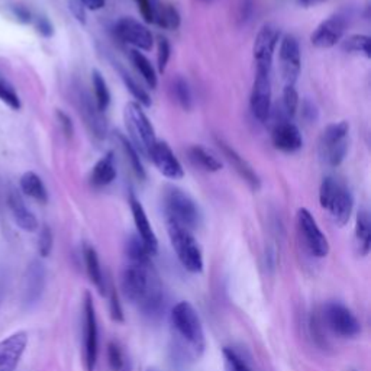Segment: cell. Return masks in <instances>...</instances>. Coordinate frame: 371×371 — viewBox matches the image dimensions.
Wrapping results in <instances>:
<instances>
[{"instance_id": "obj_1", "label": "cell", "mask_w": 371, "mask_h": 371, "mask_svg": "<svg viewBox=\"0 0 371 371\" xmlns=\"http://www.w3.org/2000/svg\"><path fill=\"white\" fill-rule=\"evenodd\" d=\"M122 293L140 311L155 318L164 309V293L158 276L148 263H129L122 271Z\"/></svg>"}, {"instance_id": "obj_2", "label": "cell", "mask_w": 371, "mask_h": 371, "mask_svg": "<svg viewBox=\"0 0 371 371\" xmlns=\"http://www.w3.org/2000/svg\"><path fill=\"white\" fill-rule=\"evenodd\" d=\"M171 324L177 335L194 357H201L206 348V337L199 314L189 302H179L171 311Z\"/></svg>"}, {"instance_id": "obj_3", "label": "cell", "mask_w": 371, "mask_h": 371, "mask_svg": "<svg viewBox=\"0 0 371 371\" xmlns=\"http://www.w3.org/2000/svg\"><path fill=\"white\" fill-rule=\"evenodd\" d=\"M319 203L328 210L338 227L348 224L354 209V197L347 184L333 177H325L319 188Z\"/></svg>"}, {"instance_id": "obj_4", "label": "cell", "mask_w": 371, "mask_h": 371, "mask_svg": "<svg viewBox=\"0 0 371 371\" xmlns=\"http://www.w3.org/2000/svg\"><path fill=\"white\" fill-rule=\"evenodd\" d=\"M164 212L167 222L194 231L199 228L202 215L193 197L177 186H167L164 189Z\"/></svg>"}, {"instance_id": "obj_5", "label": "cell", "mask_w": 371, "mask_h": 371, "mask_svg": "<svg viewBox=\"0 0 371 371\" xmlns=\"http://www.w3.org/2000/svg\"><path fill=\"white\" fill-rule=\"evenodd\" d=\"M123 120L131 137V142L137 148L140 155L150 157L154 144L157 142L155 129L144 107L137 102H128L123 109Z\"/></svg>"}, {"instance_id": "obj_6", "label": "cell", "mask_w": 371, "mask_h": 371, "mask_svg": "<svg viewBox=\"0 0 371 371\" xmlns=\"http://www.w3.org/2000/svg\"><path fill=\"white\" fill-rule=\"evenodd\" d=\"M167 232L172 250H175L181 266L190 273H202L203 255L193 232L188 228L172 224V222H167Z\"/></svg>"}, {"instance_id": "obj_7", "label": "cell", "mask_w": 371, "mask_h": 371, "mask_svg": "<svg viewBox=\"0 0 371 371\" xmlns=\"http://www.w3.org/2000/svg\"><path fill=\"white\" fill-rule=\"evenodd\" d=\"M350 123L347 120L333 122L328 125L319 138V157L331 167L337 168L342 164L348 153Z\"/></svg>"}, {"instance_id": "obj_8", "label": "cell", "mask_w": 371, "mask_h": 371, "mask_svg": "<svg viewBox=\"0 0 371 371\" xmlns=\"http://www.w3.org/2000/svg\"><path fill=\"white\" fill-rule=\"evenodd\" d=\"M320 322L341 338H355L361 332L360 320L347 306L338 302H329L322 306Z\"/></svg>"}, {"instance_id": "obj_9", "label": "cell", "mask_w": 371, "mask_h": 371, "mask_svg": "<svg viewBox=\"0 0 371 371\" xmlns=\"http://www.w3.org/2000/svg\"><path fill=\"white\" fill-rule=\"evenodd\" d=\"M296 225L305 248L316 258H324L329 254V241L319 228L316 219L306 207H300L296 214Z\"/></svg>"}, {"instance_id": "obj_10", "label": "cell", "mask_w": 371, "mask_h": 371, "mask_svg": "<svg viewBox=\"0 0 371 371\" xmlns=\"http://www.w3.org/2000/svg\"><path fill=\"white\" fill-rule=\"evenodd\" d=\"M279 40L280 31L276 27H273V25L267 23L258 31L253 47L255 71L271 73Z\"/></svg>"}, {"instance_id": "obj_11", "label": "cell", "mask_w": 371, "mask_h": 371, "mask_svg": "<svg viewBox=\"0 0 371 371\" xmlns=\"http://www.w3.org/2000/svg\"><path fill=\"white\" fill-rule=\"evenodd\" d=\"M83 335H84V363L88 371H94L99 351L97 319L90 293L84 294L83 303Z\"/></svg>"}, {"instance_id": "obj_12", "label": "cell", "mask_w": 371, "mask_h": 371, "mask_svg": "<svg viewBox=\"0 0 371 371\" xmlns=\"http://www.w3.org/2000/svg\"><path fill=\"white\" fill-rule=\"evenodd\" d=\"M348 27V15L344 12L333 14L320 22L311 35V42L319 49H329L335 47L345 35Z\"/></svg>"}, {"instance_id": "obj_13", "label": "cell", "mask_w": 371, "mask_h": 371, "mask_svg": "<svg viewBox=\"0 0 371 371\" xmlns=\"http://www.w3.org/2000/svg\"><path fill=\"white\" fill-rule=\"evenodd\" d=\"M115 32L118 38L131 45L132 49H138V51H151L154 47V36L151 31L148 29L145 25L135 18L125 16L120 18L115 25Z\"/></svg>"}, {"instance_id": "obj_14", "label": "cell", "mask_w": 371, "mask_h": 371, "mask_svg": "<svg viewBox=\"0 0 371 371\" xmlns=\"http://www.w3.org/2000/svg\"><path fill=\"white\" fill-rule=\"evenodd\" d=\"M279 58H280V71L284 80V86L286 84L294 86L300 76L302 57H300L299 42L293 35L287 34L280 40Z\"/></svg>"}, {"instance_id": "obj_15", "label": "cell", "mask_w": 371, "mask_h": 371, "mask_svg": "<svg viewBox=\"0 0 371 371\" xmlns=\"http://www.w3.org/2000/svg\"><path fill=\"white\" fill-rule=\"evenodd\" d=\"M271 73L255 71V77L253 81V89L250 96V106L253 116L266 122L271 114Z\"/></svg>"}, {"instance_id": "obj_16", "label": "cell", "mask_w": 371, "mask_h": 371, "mask_svg": "<svg viewBox=\"0 0 371 371\" xmlns=\"http://www.w3.org/2000/svg\"><path fill=\"white\" fill-rule=\"evenodd\" d=\"M150 158L155 168L162 172L164 177L170 180H180L184 177V168L181 163L166 141L157 140L150 153Z\"/></svg>"}, {"instance_id": "obj_17", "label": "cell", "mask_w": 371, "mask_h": 371, "mask_svg": "<svg viewBox=\"0 0 371 371\" xmlns=\"http://www.w3.org/2000/svg\"><path fill=\"white\" fill-rule=\"evenodd\" d=\"M28 333L18 331L0 341V371H15L27 350Z\"/></svg>"}, {"instance_id": "obj_18", "label": "cell", "mask_w": 371, "mask_h": 371, "mask_svg": "<svg viewBox=\"0 0 371 371\" xmlns=\"http://www.w3.org/2000/svg\"><path fill=\"white\" fill-rule=\"evenodd\" d=\"M216 144L218 148L220 150V153L224 154V157L227 158V162L232 166V168L238 172V176L250 186V189L254 192H258L261 189V179L257 175V171L253 168V166L246 162V159L237 151L233 150V148L227 144L224 140L216 138Z\"/></svg>"}, {"instance_id": "obj_19", "label": "cell", "mask_w": 371, "mask_h": 371, "mask_svg": "<svg viewBox=\"0 0 371 371\" xmlns=\"http://www.w3.org/2000/svg\"><path fill=\"white\" fill-rule=\"evenodd\" d=\"M271 141H273L276 150L286 154H293L303 146L302 132L290 122V119H283L276 123L273 132H271Z\"/></svg>"}, {"instance_id": "obj_20", "label": "cell", "mask_w": 371, "mask_h": 371, "mask_svg": "<svg viewBox=\"0 0 371 371\" xmlns=\"http://www.w3.org/2000/svg\"><path fill=\"white\" fill-rule=\"evenodd\" d=\"M129 206H131L135 228H137V232H138V238L141 240V242L144 244L148 253H150L151 255L157 254L158 240H157V235L151 227V222H150V219H148V215L145 212L142 203L133 194H131L129 196Z\"/></svg>"}, {"instance_id": "obj_21", "label": "cell", "mask_w": 371, "mask_h": 371, "mask_svg": "<svg viewBox=\"0 0 371 371\" xmlns=\"http://www.w3.org/2000/svg\"><path fill=\"white\" fill-rule=\"evenodd\" d=\"M79 101H80V114L86 122V125H88V128L97 140H103L107 133V125L106 119L103 118V114L96 107L94 101H92L88 94L80 93Z\"/></svg>"}, {"instance_id": "obj_22", "label": "cell", "mask_w": 371, "mask_h": 371, "mask_svg": "<svg viewBox=\"0 0 371 371\" xmlns=\"http://www.w3.org/2000/svg\"><path fill=\"white\" fill-rule=\"evenodd\" d=\"M45 286V268L40 261H34L27 270L23 287V299L27 305H35L41 299Z\"/></svg>"}, {"instance_id": "obj_23", "label": "cell", "mask_w": 371, "mask_h": 371, "mask_svg": "<svg viewBox=\"0 0 371 371\" xmlns=\"http://www.w3.org/2000/svg\"><path fill=\"white\" fill-rule=\"evenodd\" d=\"M116 176H118V170H116L115 153L109 151L94 164L90 172V183L93 188L102 189V188H106V186H109L110 183H114Z\"/></svg>"}, {"instance_id": "obj_24", "label": "cell", "mask_w": 371, "mask_h": 371, "mask_svg": "<svg viewBox=\"0 0 371 371\" xmlns=\"http://www.w3.org/2000/svg\"><path fill=\"white\" fill-rule=\"evenodd\" d=\"M8 203H9L12 216H14L16 225L21 229L27 232H35L36 229H38V219H36V216L28 209V206L25 205L19 193L12 190L9 194Z\"/></svg>"}, {"instance_id": "obj_25", "label": "cell", "mask_w": 371, "mask_h": 371, "mask_svg": "<svg viewBox=\"0 0 371 371\" xmlns=\"http://www.w3.org/2000/svg\"><path fill=\"white\" fill-rule=\"evenodd\" d=\"M180 23L181 16L176 6L166 3L163 0H153V25L167 31H176Z\"/></svg>"}, {"instance_id": "obj_26", "label": "cell", "mask_w": 371, "mask_h": 371, "mask_svg": "<svg viewBox=\"0 0 371 371\" xmlns=\"http://www.w3.org/2000/svg\"><path fill=\"white\" fill-rule=\"evenodd\" d=\"M355 245L360 255L366 257L371 248V219L367 209H361L355 219Z\"/></svg>"}, {"instance_id": "obj_27", "label": "cell", "mask_w": 371, "mask_h": 371, "mask_svg": "<svg viewBox=\"0 0 371 371\" xmlns=\"http://www.w3.org/2000/svg\"><path fill=\"white\" fill-rule=\"evenodd\" d=\"M83 257H84V264L86 271H88V276L90 281L94 284L96 289L101 292V294H106V280L103 276V271L101 267V261H99V257L96 250L90 245H84L83 248Z\"/></svg>"}, {"instance_id": "obj_28", "label": "cell", "mask_w": 371, "mask_h": 371, "mask_svg": "<svg viewBox=\"0 0 371 371\" xmlns=\"http://www.w3.org/2000/svg\"><path fill=\"white\" fill-rule=\"evenodd\" d=\"M189 158L190 162L207 172H218L222 170L220 159L206 150L202 145H193L189 148Z\"/></svg>"}, {"instance_id": "obj_29", "label": "cell", "mask_w": 371, "mask_h": 371, "mask_svg": "<svg viewBox=\"0 0 371 371\" xmlns=\"http://www.w3.org/2000/svg\"><path fill=\"white\" fill-rule=\"evenodd\" d=\"M21 189L25 194L32 197V199L36 202H40V203L48 202V192H47L45 184L41 180V177L34 171H27L21 177Z\"/></svg>"}, {"instance_id": "obj_30", "label": "cell", "mask_w": 371, "mask_h": 371, "mask_svg": "<svg viewBox=\"0 0 371 371\" xmlns=\"http://www.w3.org/2000/svg\"><path fill=\"white\" fill-rule=\"evenodd\" d=\"M129 58L135 70L141 74V77L148 84V88L155 89L158 84V77H157V71L154 66L151 64V61L148 60L141 51H138V49H131Z\"/></svg>"}, {"instance_id": "obj_31", "label": "cell", "mask_w": 371, "mask_h": 371, "mask_svg": "<svg viewBox=\"0 0 371 371\" xmlns=\"http://www.w3.org/2000/svg\"><path fill=\"white\" fill-rule=\"evenodd\" d=\"M92 86H93V94H94V105L102 114H105L110 106L112 96H110V90L107 88L105 77L99 70L92 71Z\"/></svg>"}, {"instance_id": "obj_32", "label": "cell", "mask_w": 371, "mask_h": 371, "mask_svg": "<svg viewBox=\"0 0 371 371\" xmlns=\"http://www.w3.org/2000/svg\"><path fill=\"white\" fill-rule=\"evenodd\" d=\"M116 140L119 141V144L122 146V151H123V154H125L127 159L129 162V164L132 167V171L135 172V176H137L140 180H145L146 179V171L144 168L142 159H141L140 153L137 151V148H135L133 144L125 137V135L120 133V132H116Z\"/></svg>"}, {"instance_id": "obj_33", "label": "cell", "mask_w": 371, "mask_h": 371, "mask_svg": "<svg viewBox=\"0 0 371 371\" xmlns=\"http://www.w3.org/2000/svg\"><path fill=\"white\" fill-rule=\"evenodd\" d=\"M119 74H120V79H122L123 84H125L127 90L135 99V102L140 103L142 107H150L153 105V101H151L150 94H148V92L144 88H141V84H138L137 80L132 79V76L127 70L119 68Z\"/></svg>"}, {"instance_id": "obj_34", "label": "cell", "mask_w": 371, "mask_h": 371, "mask_svg": "<svg viewBox=\"0 0 371 371\" xmlns=\"http://www.w3.org/2000/svg\"><path fill=\"white\" fill-rule=\"evenodd\" d=\"M371 38L368 35L355 34L344 41V49L351 54H360L366 58H371Z\"/></svg>"}, {"instance_id": "obj_35", "label": "cell", "mask_w": 371, "mask_h": 371, "mask_svg": "<svg viewBox=\"0 0 371 371\" xmlns=\"http://www.w3.org/2000/svg\"><path fill=\"white\" fill-rule=\"evenodd\" d=\"M283 114L286 115L287 119L293 118L296 114H298L299 106H300V97L298 93V89L296 86L286 84L283 89Z\"/></svg>"}, {"instance_id": "obj_36", "label": "cell", "mask_w": 371, "mask_h": 371, "mask_svg": "<svg viewBox=\"0 0 371 371\" xmlns=\"http://www.w3.org/2000/svg\"><path fill=\"white\" fill-rule=\"evenodd\" d=\"M172 90H175V96L179 105L184 110H190L193 107V94L188 80L183 77H177L175 83H172Z\"/></svg>"}, {"instance_id": "obj_37", "label": "cell", "mask_w": 371, "mask_h": 371, "mask_svg": "<svg viewBox=\"0 0 371 371\" xmlns=\"http://www.w3.org/2000/svg\"><path fill=\"white\" fill-rule=\"evenodd\" d=\"M107 361H109V367L112 371H125L127 370V358H125V354H123L119 344L109 342Z\"/></svg>"}, {"instance_id": "obj_38", "label": "cell", "mask_w": 371, "mask_h": 371, "mask_svg": "<svg viewBox=\"0 0 371 371\" xmlns=\"http://www.w3.org/2000/svg\"><path fill=\"white\" fill-rule=\"evenodd\" d=\"M0 101L14 110H19L22 106L21 99L15 92L14 86L8 83L3 77H0Z\"/></svg>"}, {"instance_id": "obj_39", "label": "cell", "mask_w": 371, "mask_h": 371, "mask_svg": "<svg viewBox=\"0 0 371 371\" xmlns=\"http://www.w3.org/2000/svg\"><path fill=\"white\" fill-rule=\"evenodd\" d=\"M171 57V45L167 38L164 36H159L158 42H157V66H158V73H166L168 61Z\"/></svg>"}, {"instance_id": "obj_40", "label": "cell", "mask_w": 371, "mask_h": 371, "mask_svg": "<svg viewBox=\"0 0 371 371\" xmlns=\"http://www.w3.org/2000/svg\"><path fill=\"white\" fill-rule=\"evenodd\" d=\"M224 358L227 371H251L248 364H246L242 358L231 348L224 350Z\"/></svg>"}, {"instance_id": "obj_41", "label": "cell", "mask_w": 371, "mask_h": 371, "mask_svg": "<svg viewBox=\"0 0 371 371\" xmlns=\"http://www.w3.org/2000/svg\"><path fill=\"white\" fill-rule=\"evenodd\" d=\"M53 244H54V238H53V232L49 229V227L44 225L40 233V240H38V250H40V255L41 257H48L53 251Z\"/></svg>"}, {"instance_id": "obj_42", "label": "cell", "mask_w": 371, "mask_h": 371, "mask_svg": "<svg viewBox=\"0 0 371 371\" xmlns=\"http://www.w3.org/2000/svg\"><path fill=\"white\" fill-rule=\"evenodd\" d=\"M34 25H35V29L36 32H38L40 35H42L44 38H51V36L54 35V27L51 21H49L47 16H35L32 19Z\"/></svg>"}, {"instance_id": "obj_43", "label": "cell", "mask_w": 371, "mask_h": 371, "mask_svg": "<svg viewBox=\"0 0 371 371\" xmlns=\"http://www.w3.org/2000/svg\"><path fill=\"white\" fill-rule=\"evenodd\" d=\"M109 300H110V315H112L114 320H116V322H122L123 312H122V307H120V303L118 299V293L114 287H110Z\"/></svg>"}, {"instance_id": "obj_44", "label": "cell", "mask_w": 371, "mask_h": 371, "mask_svg": "<svg viewBox=\"0 0 371 371\" xmlns=\"http://www.w3.org/2000/svg\"><path fill=\"white\" fill-rule=\"evenodd\" d=\"M302 118L309 122V123H312L315 120H318V116H319V110L316 107V105L312 102V101H309V99H306V101H303L302 103Z\"/></svg>"}, {"instance_id": "obj_45", "label": "cell", "mask_w": 371, "mask_h": 371, "mask_svg": "<svg viewBox=\"0 0 371 371\" xmlns=\"http://www.w3.org/2000/svg\"><path fill=\"white\" fill-rule=\"evenodd\" d=\"M137 3V8L142 19L146 23H153V0H133Z\"/></svg>"}, {"instance_id": "obj_46", "label": "cell", "mask_w": 371, "mask_h": 371, "mask_svg": "<svg viewBox=\"0 0 371 371\" xmlns=\"http://www.w3.org/2000/svg\"><path fill=\"white\" fill-rule=\"evenodd\" d=\"M57 118L60 122V127H61V129H63L66 137L71 138L73 133H74V125H73L71 118L66 112H63V110H57Z\"/></svg>"}, {"instance_id": "obj_47", "label": "cell", "mask_w": 371, "mask_h": 371, "mask_svg": "<svg viewBox=\"0 0 371 371\" xmlns=\"http://www.w3.org/2000/svg\"><path fill=\"white\" fill-rule=\"evenodd\" d=\"M68 8L71 10L73 16L76 18L80 23H86V8L81 5L80 0H70Z\"/></svg>"}, {"instance_id": "obj_48", "label": "cell", "mask_w": 371, "mask_h": 371, "mask_svg": "<svg viewBox=\"0 0 371 371\" xmlns=\"http://www.w3.org/2000/svg\"><path fill=\"white\" fill-rule=\"evenodd\" d=\"M14 15L18 18V21H21L23 23H29L34 19L31 12L27 8H23V6H15L14 8Z\"/></svg>"}, {"instance_id": "obj_49", "label": "cell", "mask_w": 371, "mask_h": 371, "mask_svg": "<svg viewBox=\"0 0 371 371\" xmlns=\"http://www.w3.org/2000/svg\"><path fill=\"white\" fill-rule=\"evenodd\" d=\"M86 10H101L105 8L106 0H80Z\"/></svg>"}, {"instance_id": "obj_50", "label": "cell", "mask_w": 371, "mask_h": 371, "mask_svg": "<svg viewBox=\"0 0 371 371\" xmlns=\"http://www.w3.org/2000/svg\"><path fill=\"white\" fill-rule=\"evenodd\" d=\"M251 10H253V0H245L244 5H242V8H241V19H242V21L250 19Z\"/></svg>"}, {"instance_id": "obj_51", "label": "cell", "mask_w": 371, "mask_h": 371, "mask_svg": "<svg viewBox=\"0 0 371 371\" xmlns=\"http://www.w3.org/2000/svg\"><path fill=\"white\" fill-rule=\"evenodd\" d=\"M324 2L325 0H298V5L302 8H315Z\"/></svg>"}, {"instance_id": "obj_52", "label": "cell", "mask_w": 371, "mask_h": 371, "mask_svg": "<svg viewBox=\"0 0 371 371\" xmlns=\"http://www.w3.org/2000/svg\"><path fill=\"white\" fill-rule=\"evenodd\" d=\"M146 371H158V370H155V368H150V370H146Z\"/></svg>"}, {"instance_id": "obj_53", "label": "cell", "mask_w": 371, "mask_h": 371, "mask_svg": "<svg viewBox=\"0 0 371 371\" xmlns=\"http://www.w3.org/2000/svg\"><path fill=\"white\" fill-rule=\"evenodd\" d=\"M202 2H210V0H202Z\"/></svg>"}]
</instances>
